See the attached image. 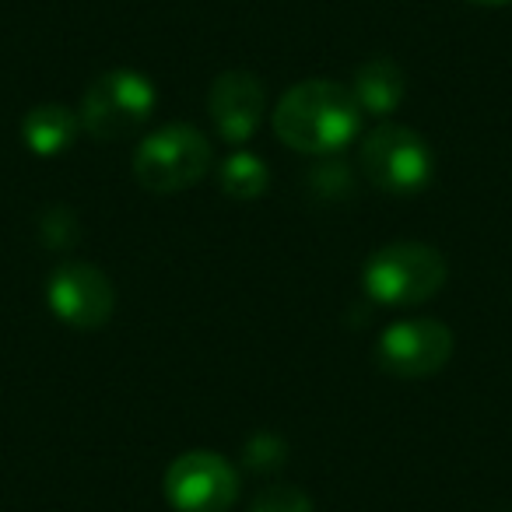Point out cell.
Segmentation results:
<instances>
[{
  "instance_id": "3",
  "label": "cell",
  "mask_w": 512,
  "mask_h": 512,
  "mask_svg": "<svg viewBox=\"0 0 512 512\" xmlns=\"http://www.w3.org/2000/svg\"><path fill=\"white\" fill-rule=\"evenodd\" d=\"M214 151L190 123H169L134 151V176L148 193H179L211 172Z\"/></svg>"
},
{
  "instance_id": "9",
  "label": "cell",
  "mask_w": 512,
  "mask_h": 512,
  "mask_svg": "<svg viewBox=\"0 0 512 512\" xmlns=\"http://www.w3.org/2000/svg\"><path fill=\"white\" fill-rule=\"evenodd\" d=\"M207 113L225 141L246 144L264 120V85L249 71H225L214 78Z\"/></svg>"
},
{
  "instance_id": "13",
  "label": "cell",
  "mask_w": 512,
  "mask_h": 512,
  "mask_svg": "<svg viewBox=\"0 0 512 512\" xmlns=\"http://www.w3.org/2000/svg\"><path fill=\"white\" fill-rule=\"evenodd\" d=\"M249 512H313V498L306 495L295 484H267L260 488V495L253 498V509Z\"/></svg>"
},
{
  "instance_id": "6",
  "label": "cell",
  "mask_w": 512,
  "mask_h": 512,
  "mask_svg": "<svg viewBox=\"0 0 512 512\" xmlns=\"http://www.w3.org/2000/svg\"><path fill=\"white\" fill-rule=\"evenodd\" d=\"M165 498L176 512H228L239 498V474L225 456L190 449L165 470Z\"/></svg>"
},
{
  "instance_id": "10",
  "label": "cell",
  "mask_w": 512,
  "mask_h": 512,
  "mask_svg": "<svg viewBox=\"0 0 512 512\" xmlns=\"http://www.w3.org/2000/svg\"><path fill=\"white\" fill-rule=\"evenodd\" d=\"M404 92H407L404 71L386 57L365 60L355 74V85H351V95H355V102L362 106V113L379 116V120L390 116L393 109L404 102Z\"/></svg>"
},
{
  "instance_id": "11",
  "label": "cell",
  "mask_w": 512,
  "mask_h": 512,
  "mask_svg": "<svg viewBox=\"0 0 512 512\" xmlns=\"http://www.w3.org/2000/svg\"><path fill=\"white\" fill-rule=\"evenodd\" d=\"M81 130V120L78 113H71L67 106H36L29 116L22 120V141L29 151L36 155L50 158V155H60L74 144Z\"/></svg>"
},
{
  "instance_id": "5",
  "label": "cell",
  "mask_w": 512,
  "mask_h": 512,
  "mask_svg": "<svg viewBox=\"0 0 512 512\" xmlns=\"http://www.w3.org/2000/svg\"><path fill=\"white\" fill-rule=\"evenodd\" d=\"M155 102V85L144 74L127 71V67L109 71L95 78L81 99V130H88L95 141H120L151 120Z\"/></svg>"
},
{
  "instance_id": "4",
  "label": "cell",
  "mask_w": 512,
  "mask_h": 512,
  "mask_svg": "<svg viewBox=\"0 0 512 512\" xmlns=\"http://www.w3.org/2000/svg\"><path fill=\"white\" fill-rule=\"evenodd\" d=\"M358 165L369 176V183L379 193L390 197H411V193L425 190L432 179L435 158L432 148L421 134L400 123H379L362 137L358 148Z\"/></svg>"
},
{
  "instance_id": "1",
  "label": "cell",
  "mask_w": 512,
  "mask_h": 512,
  "mask_svg": "<svg viewBox=\"0 0 512 512\" xmlns=\"http://www.w3.org/2000/svg\"><path fill=\"white\" fill-rule=\"evenodd\" d=\"M362 106L351 88L334 81H302L274 109V134L302 155H334L362 134Z\"/></svg>"
},
{
  "instance_id": "7",
  "label": "cell",
  "mask_w": 512,
  "mask_h": 512,
  "mask_svg": "<svg viewBox=\"0 0 512 512\" xmlns=\"http://www.w3.org/2000/svg\"><path fill=\"white\" fill-rule=\"evenodd\" d=\"M453 358V330L428 316L400 320L383 330L376 344V362L397 379H425L446 369Z\"/></svg>"
},
{
  "instance_id": "8",
  "label": "cell",
  "mask_w": 512,
  "mask_h": 512,
  "mask_svg": "<svg viewBox=\"0 0 512 512\" xmlns=\"http://www.w3.org/2000/svg\"><path fill=\"white\" fill-rule=\"evenodd\" d=\"M46 302H50L53 316L74 330H99L113 320L116 292L109 278L95 264L85 260H67L50 274V288H46Z\"/></svg>"
},
{
  "instance_id": "2",
  "label": "cell",
  "mask_w": 512,
  "mask_h": 512,
  "mask_svg": "<svg viewBox=\"0 0 512 512\" xmlns=\"http://www.w3.org/2000/svg\"><path fill=\"white\" fill-rule=\"evenodd\" d=\"M446 256L425 242H393L365 260L362 288L379 306H421L446 285Z\"/></svg>"
},
{
  "instance_id": "14",
  "label": "cell",
  "mask_w": 512,
  "mask_h": 512,
  "mask_svg": "<svg viewBox=\"0 0 512 512\" xmlns=\"http://www.w3.org/2000/svg\"><path fill=\"white\" fill-rule=\"evenodd\" d=\"M470 4H481V8H498V4H509V0H470Z\"/></svg>"
},
{
  "instance_id": "12",
  "label": "cell",
  "mask_w": 512,
  "mask_h": 512,
  "mask_svg": "<svg viewBox=\"0 0 512 512\" xmlns=\"http://www.w3.org/2000/svg\"><path fill=\"white\" fill-rule=\"evenodd\" d=\"M221 190L235 200H256L267 193V183H271V172H267L264 158L249 155V151H235V155L225 158L218 172Z\"/></svg>"
}]
</instances>
